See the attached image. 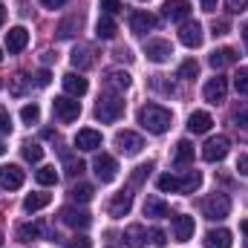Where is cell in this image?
<instances>
[{
	"mask_svg": "<svg viewBox=\"0 0 248 248\" xmlns=\"http://www.w3.org/2000/svg\"><path fill=\"white\" fill-rule=\"evenodd\" d=\"M170 122H173L170 110H165V107H159V104H144V107L139 110V124H141L147 133H153V136L168 133Z\"/></svg>",
	"mask_w": 248,
	"mask_h": 248,
	"instance_id": "cell-1",
	"label": "cell"
},
{
	"mask_svg": "<svg viewBox=\"0 0 248 248\" xmlns=\"http://www.w3.org/2000/svg\"><path fill=\"white\" fill-rule=\"evenodd\" d=\"M124 116V101L119 95H104V98H98V104H95V119L104 124H113L119 122Z\"/></svg>",
	"mask_w": 248,
	"mask_h": 248,
	"instance_id": "cell-2",
	"label": "cell"
},
{
	"mask_svg": "<svg viewBox=\"0 0 248 248\" xmlns=\"http://www.w3.org/2000/svg\"><path fill=\"white\" fill-rule=\"evenodd\" d=\"M202 214L208 219H225L231 214V199L225 193H211L208 199H202Z\"/></svg>",
	"mask_w": 248,
	"mask_h": 248,
	"instance_id": "cell-3",
	"label": "cell"
},
{
	"mask_svg": "<svg viewBox=\"0 0 248 248\" xmlns=\"http://www.w3.org/2000/svg\"><path fill=\"white\" fill-rule=\"evenodd\" d=\"M228 150H231V139H228V136H214V139L205 141L202 159H205V162H222V159L228 156Z\"/></svg>",
	"mask_w": 248,
	"mask_h": 248,
	"instance_id": "cell-4",
	"label": "cell"
},
{
	"mask_svg": "<svg viewBox=\"0 0 248 248\" xmlns=\"http://www.w3.org/2000/svg\"><path fill=\"white\" fill-rule=\"evenodd\" d=\"M52 110H55V116H58L63 124H72L81 116V101H75L72 95H61V98L52 101Z\"/></svg>",
	"mask_w": 248,
	"mask_h": 248,
	"instance_id": "cell-5",
	"label": "cell"
},
{
	"mask_svg": "<svg viewBox=\"0 0 248 248\" xmlns=\"http://www.w3.org/2000/svg\"><path fill=\"white\" fill-rule=\"evenodd\" d=\"M61 222L66 228H75V231L81 228V231H84V228L93 222V214L84 211V208H72V205H69V208H61Z\"/></svg>",
	"mask_w": 248,
	"mask_h": 248,
	"instance_id": "cell-6",
	"label": "cell"
},
{
	"mask_svg": "<svg viewBox=\"0 0 248 248\" xmlns=\"http://www.w3.org/2000/svg\"><path fill=\"white\" fill-rule=\"evenodd\" d=\"M116 147L122 150L124 156H136V153H141L144 139L139 133H133V130H122V133H116Z\"/></svg>",
	"mask_w": 248,
	"mask_h": 248,
	"instance_id": "cell-7",
	"label": "cell"
},
{
	"mask_svg": "<svg viewBox=\"0 0 248 248\" xmlns=\"http://www.w3.org/2000/svg\"><path fill=\"white\" fill-rule=\"evenodd\" d=\"M202 95H205V101H208V104H222V101H225V95H228V81H225L222 75L211 78V81L205 84Z\"/></svg>",
	"mask_w": 248,
	"mask_h": 248,
	"instance_id": "cell-8",
	"label": "cell"
},
{
	"mask_svg": "<svg viewBox=\"0 0 248 248\" xmlns=\"http://www.w3.org/2000/svg\"><path fill=\"white\" fill-rule=\"evenodd\" d=\"M144 55H147V61L153 63H165L170 61V55H173V46H170V41H147V46H144Z\"/></svg>",
	"mask_w": 248,
	"mask_h": 248,
	"instance_id": "cell-9",
	"label": "cell"
},
{
	"mask_svg": "<svg viewBox=\"0 0 248 248\" xmlns=\"http://www.w3.org/2000/svg\"><path fill=\"white\" fill-rule=\"evenodd\" d=\"M93 170H95V176H98L101 182H113V179H116V173H119V165H116V159H113V156L101 153V156H95Z\"/></svg>",
	"mask_w": 248,
	"mask_h": 248,
	"instance_id": "cell-10",
	"label": "cell"
},
{
	"mask_svg": "<svg viewBox=\"0 0 248 248\" xmlns=\"http://www.w3.org/2000/svg\"><path fill=\"white\" fill-rule=\"evenodd\" d=\"M23 182H26V173L17 165H3L0 168V187L3 190H17Z\"/></svg>",
	"mask_w": 248,
	"mask_h": 248,
	"instance_id": "cell-11",
	"label": "cell"
},
{
	"mask_svg": "<svg viewBox=\"0 0 248 248\" xmlns=\"http://www.w3.org/2000/svg\"><path fill=\"white\" fill-rule=\"evenodd\" d=\"M75 147H78V150H84V153L98 150V147H101V133H98V130H93V127L78 130V136H75Z\"/></svg>",
	"mask_w": 248,
	"mask_h": 248,
	"instance_id": "cell-12",
	"label": "cell"
},
{
	"mask_svg": "<svg viewBox=\"0 0 248 248\" xmlns=\"http://www.w3.org/2000/svg\"><path fill=\"white\" fill-rule=\"evenodd\" d=\"M179 41L185 44L187 49H196V46H202V41H205V35H202V26L193 20V23H182V29H179Z\"/></svg>",
	"mask_w": 248,
	"mask_h": 248,
	"instance_id": "cell-13",
	"label": "cell"
},
{
	"mask_svg": "<svg viewBox=\"0 0 248 248\" xmlns=\"http://www.w3.org/2000/svg\"><path fill=\"white\" fill-rule=\"evenodd\" d=\"M130 208H133V193H130V190H122V193H116V196L110 199V217H113V219L127 217Z\"/></svg>",
	"mask_w": 248,
	"mask_h": 248,
	"instance_id": "cell-14",
	"label": "cell"
},
{
	"mask_svg": "<svg viewBox=\"0 0 248 248\" xmlns=\"http://www.w3.org/2000/svg\"><path fill=\"white\" fill-rule=\"evenodd\" d=\"M193 231H196V222H193V217H187V214L173 217V237H176L179 243H187V240L193 237Z\"/></svg>",
	"mask_w": 248,
	"mask_h": 248,
	"instance_id": "cell-15",
	"label": "cell"
},
{
	"mask_svg": "<svg viewBox=\"0 0 248 248\" xmlns=\"http://www.w3.org/2000/svg\"><path fill=\"white\" fill-rule=\"evenodd\" d=\"M130 29H133V35H147L150 29H156V17L150 12H133L130 15Z\"/></svg>",
	"mask_w": 248,
	"mask_h": 248,
	"instance_id": "cell-16",
	"label": "cell"
},
{
	"mask_svg": "<svg viewBox=\"0 0 248 248\" xmlns=\"http://www.w3.org/2000/svg\"><path fill=\"white\" fill-rule=\"evenodd\" d=\"M26 44H29V32H26L23 26H12V29L6 32V49H9V52H23Z\"/></svg>",
	"mask_w": 248,
	"mask_h": 248,
	"instance_id": "cell-17",
	"label": "cell"
},
{
	"mask_svg": "<svg viewBox=\"0 0 248 248\" xmlns=\"http://www.w3.org/2000/svg\"><path fill=\"white\" fill-rule=\"evenodd\" d=\"M63 90H66V95H72V98H81L87 90H90V84H87V78H81V75H75V72H66L61 78Z\"/></svg>",
	"mask_w": 248,
	"mask_h": 248,
	"instance_id": "cell-18",
	"label": "cell"
},
{
	"mask_svg": "<svg viewBox=\"0 0 248 248\" xmlns=\"http://www.w3.org/2000/svg\"><path fill=\"white\" fill-rule=\"evenodd\" d=\"M211 127H214L211 113H205V110H196V113H190V119H187V130H190L193 136H202V133H208Z\"/></svg>",
	"mask_w": 248,
	"mask_h": 248,
	"instance_id": "cell-19",
	"label": "cell"
},
{
	"mask_svg": "<svg viewBox=\"0 0 248 248\" xmlns=\"http://www.w3.org/2000/svg\"><path fill=\"white\" fill-rule=\"evenodd\" d=\"M208 63H211L214 69H225V66H231V63H237V49H231V46H222V49H214V52L208 55Z\"/></svg>",
	"mask_w": 248,
	"mask_h": 248,
	"instance_id": "cell-20",
	"label": "cell"
},
{
	"mask_svg": "<svg viewBox=\"0 0 248 248\" xmlns=\"http://www.w3.org/2000/svg\"><path fill=\"white\" fill-rule=\"evenodd\" d=\"M231 246H234V237L225 228H214V231L205 234V248H231Z\"/></svg>",
	"mask_w": 248,
	"mask_h": 248,
	"instance_id": "cell-21",
	"label": "cell"
},
{
	"mask_svg": "<svg viewBox=\"0 0 248 248\" xmlns=\"http://www.w3.org/2000/svg\"><path fill=\"white\" fill-rule=\"evenodd\" d=\"M81 26H84V15H69V17H63L61 23H58V29H55V32H58V38H61V41H69Z\"/></svg>",
	"mask_w": 248,
	"mask_h": 248,
	"instance_id": "cell-22",
	"label": "cell"
},
{
	"mask_svg": "<svg viewBox=\"0 0 248 248\" xmlns=\"http://www.w3.org/2000/svg\"><path fill=\"white\" fill-rule=\"evenodd\" d=\"M165 17L168 20H187L190 17V3L187 0H168L165 3Z\"/></svg>",
	"mask_w": 248,
	"mask_h": 248,
	"instance_id": "cell-23",
	"label": "cell"
},
{
	"mask_svg": "<svg viewBox=\"0 0 248 248\" xmlns=\"http://www.w3.org/2000/svg\"><path fill=\"white\" fill-rule=\"evenodd\" d=\"M130 75L124 72V69H113V72H107V78H104V84H107V90H116V93H124L127 87H130Z\"/></svg>",
	"mask_w": 248,
	"mask_h": 248,
	"instance_id": "cell-24",
	"label": "cell"
},
{
	"mask_svg": "<svg viewBox=\"0 0 248 248\" xmlns=\"http://www.w3.org/2000/svg\"><path fill=\"white\" fill-rule=\"evenodd\" d=\"M116 32H119L116 20H113L110 15H101V17H98V23H95V35H98L101 41H113V38H116Z\"/></svg>",
	"mask_w": 248,
	"mask_h": 248,
	"instance_id": "cell-25",
	"label": "cell"
},
{
	"mask_svg": "<svg viewBox=\"0 0 248 248\" xmlns=\"http://www.w3.org/2000/svg\"><path fill=\"white\" fill-rule=\"evenodd\" d=\"M168 214H170V205L162 202L159 196H147L144 199V217H156L159 219V217H168Z\"/></svg>",
	"mask_w": 248,
	"mask_h": 248,
	"instance_id": "cell-26",
	"label": "cell"
},
{
	"mask_svg": "<svg viewBox=\"0 0 248 248\" xmlns=\"http://www.w3.org/2000/svg\"><path fill=\"white\" fill-rule=\"evenodd\" d=\"M190 162H193V144H190L187 139H182V141H176L173 165H176V168H185V165H190Z\"/></svg>",
	"mask_w": 248,
	"mask_h": 248,
	"instance_id": "cell-27",
	"label": "cell"
},
{
	"mask_svg": "<svg viewBox=\"0 0 248 248\" xmlns=\"http://www.w3.org/2000/svg\"><path fill=\"white\" fill-rule=\"evenodd\" d=\"M41 234H44V222H23V225H17V240L20 243H32Z\"/></svg>",
	"mask_w": 248,
	"mask_h": 248,
	"instance_id": "cell-28",
	"label": "cell"
},
{
	"mask_svg": "<svg viewBox=\"0 0 248 248\" xmlns=\"http://www.w3.org/2000/svg\"><path fill=\"white\" fill-rule=\"evenodd\" d=\"M69 61H72L75 69H87V66H93V49L90 46H75L72 55H69Z\"/></svg>",
	"mask_w": 248,
	"mask_h": 248,
	"instance_id": "cell-29",
	"label": "cell"
},
{
	"mask_svg": "<svg viewBox=\"0 0 248 248\" xmlns=\"http://www.w3.org/2000/svg\"><path fill=\"white\" fill-rule=\"evenodd\" d=\"M61 162H63V170H66V176H78V173L84 170V162H81L75 153H69L66 147L61 150Z\"/></svg>",
	"mask_w": 248,
	"mask_h": 248,
	"instance_id": "cell-30",
	"label": "cell"
},
{
	"mask_svg": "<svg viewBox=\"0 0 248 248\" xmlns=\"http://www.w3.org/2000/svg\"><path fill=\"white\" fill-rule=\"evenodd\" d=\"M156 185H159L162 193H182V179L173 176V173H162V176L156 179Z\"/></svg>",
	"mask_w": 248,
	"mask_h": 248,
	"instance_id": "cell-31",
	"label": "cell"
},
{
	"mask_svg": "<svg viewBox=\"0 0 248 248\" xmlns=\"http://www.w3.org/2000/svg\"><path fill=\"white\" fill-rule=\"evenodd\" d=\"M144 240H147V234H144L141 225H130V228L124 231V243L130 248H144Z\"/></svg>",
	"mask_w": 248,
	"mask_h": 248,
	"instance_id": "cell-32",
	"label": "cell"
},
{
	"mask_svg": "<svg viewBox=\"0 0 248 248\" xmlns=\"http://www.w3.org/2000/svg\"><path fill=\"white\" fill-rule=\"evenodd\" d=\"M49 202H52V196H49V193H29V196L23 199V211H29V214H32V211L46 208Z\"/></svg>",
	"mask_w": 248,
	"mask_h": 248,
	"instance_id": "cell-33",
	"label": "cell"
},
{
	"mask_svg": "<svg viewBox=\"0 0 248 248\" xmlns=\"http://www.w3.org/2000/svg\"><path fill=\"white\" fill-rule=\"evenodd\" d=\"M93 185H87V182H78V185H72L69 187V196L75 199V202H90L93 199Z\"/></svg>",
	"mask_w": 248,
	"mask_h": 248,
	"instance_id": "cell-34",
	"label": "cell"
},
{
	"mask_svg": "<svg viewBox=\"0 0 248 248\" xmlns=\"http://www.w3.org/2000/svg\"><path fill=\"white\" fill-rule=\"evenodd\" d=\"M35 179H38V185L49 187V185H55V182H58V170H55L52 165H44V168L35 173Z\"/></svg>",
	"mask_w": 248,
	"mask_h": 248,
	"instance_id": "cell-35",
	"label": "cell"
},
{
	"mask_svg": "<svg viewBox=\"0 0 248 248\" xmlns=\"http://www.w3.org/2000/svg\"><path fill=\"white\" fill-rule=\"evenodd\" d=\"M199 185H202V173L199 170H187L182 176V193H193Z\"/></svg>",
	"mask_w": 248,
	"mask_h": 248,
	"instance_id": "cell-36",
	"label": "cell"
},
{
	"mask_svg": "<svg viewBox=\"0 0 248 248\" xmlns=\"http://www.w3.org/2000/svg\"><path fill=\"white\" fill-rule=\"evenodd\" d=\"M23 159H26V162H32V165H35V162H41V159H44V147H41V144H35V141H26V144H23Z\"/></svg>",
	"mask_w": 248,
	"mask_h": 248,
	"instance_id": "cell-37",
	"label": "cell"
},
{
	"mask_svg": "<svg viewBox=\"0 0 248 248\" xmlns=\"http://www.w3.org/2000/svg\"><path fill=\"white\" fill-rule=\"evenodd\" d=\"M234 87L240 95H248V66H240L237 75H234Z\"/></svg>",
	"mask_w": 248,
	"mask_h": 248,
	"instance_id": "cell-38",
	"label": "cell"
},
{
	"mask_svg": "<svg viewBox=\"0 0 248 248\" xmlns=\"http://www.w3.org/2000/svg\"><path fill=\"white\" fill-rule=\"evenodd\" d=\"M20 119L26 124H38V119H41V107L38 104H26L23 110H20Z\"/></svg>",
	"mask_w": 248,
	"mask_h": 248,
	"instance_id": "cell-39",
	"label": "cell"
},
{
	"mask_svg": "<svg viewBox=\"0 0 248 248\" xmlns=\"http://www.w3.org/2000/svg\"><path fill=\"white\" fill-rule=\"evenodd\" d=\"M196 75H199V63L193 61V58H187L185 63H182V66H179V78H196Z\"/></svg>",
	"mask_w": 248,
	"mask_h": 248,
	"instance_id": "cell-40",
	"label": "cell"
},
{
	"mask_svg": "<svg viewBox=\"0 0 248 248\" xmlns=\"http://www.w3.org/2000/svg\"><path fill=\"white\" fill-rule=\"evenodd\" d=\"M12 133V116L6 107H0V136H9Z\"/></svg>",
	"mask_w": 248,
	"mask_h": 248,
	"instance_id": "cell-41",
	"label": "cell"
},
{
	"mask_svg": "<svg viewBox=\"0 0 248 248\" xmlns=\"http://www.w3.org/2000/svg\"><path fill=\"white\" fill-rule=\"evenodd\" d=\"M150 243L156 248H165L168 246V234H165L162 228H153V231H150Z\"/></svg>",
	"mask_w": 248,
	"mask_h": 248,
	"instance_id": "cell-42",
	"label": "cell"
},
{
	"mask_svg": "<svg viewBox=\"0 0 248 248\" xmlns=\"http://www.w3.org/2000/svg\"><path fill=\"white\" fill-rule=\"evenodd\" d=\"M150 170H153V162L139 165V168H136V173H133V182H136V185H139V182H144V176H150Z\"/></svg>",
	"mask_w": 248,
	"mask_h": 248,
	"instance_id": "cell-43",
	"label": "cell"
},
{
	"mask_svg": "<svg viewBox=\"0 0 248 248\" xmlns=\"http://www.w3.org/2000/svg\"><path fill=\"white\" fill-rule=\"evenodd\" d=\"M101 9H104V15H119L122 12V0H101Z\"/></svg>",
	"mask_w": 248,
	"mask_h": 248,
	"instance_id": "cell-44",
	"label": "cell"
},
{
	"mask_svg": "<svg viewBox=\"0 0 248 248\" xmlns=\"http://www.w3.org/2000/svg\"><path fill=\"white\" fill-rule=\"evenodd\" d=\"M234 124L243 127V130H248V107H237V110H234Z\"/></svg>",
	"mask_w": 248,
	"mask_h": 248,
	"instance_id": "cell-45",
	"label": "cell"
},
{
	"mask_svg": "<svg viewBox=\"0 0 248 248\" xmlns=\"http://www.w3.org/2000/svg\"><path fill=\"white\" fill-rule=\"evenodd\" d=\"M26 90V75H15L12 78V95H23Z\"/></svg>",
	"mask_w": 248,
	"mask_h": 248,
	"instance_id": "cell-46",
	"label": "cell"
},
{
	"mask_svg": "<svg viewBox=\"0 0 248 248\" xmlns=\"http://www.w3.org/2000/svg\"><path fill=\"white\" fill-rule=\"evenodd\" d=\"M66 248H93V243H90V237H72Z\"/></svg>",
	"mask_w": 248,
	"mask_h": 248,
	"instance_id": "cell-47",
	"label": "cell"
},
{
	"mask_svg": "<svg viewBox=\"0 0 248 248\" xmlns=\"http://www.w3.org/2000/svg\"><path fill=\"white\" fill-rule=\"evenodd\" d=\"M49 81H52V72H49V69H41V72L35 75V84H38V87H49Z\"/></svg>",
	"mask_w": 248,
	"mask_h": 248,
	"instance_id": "cell-48",
	"label": "cell"
},
{
	"mask_svg": "<svg viewBox=\"0 0 248 248\" xmlns=\"http://www.w3.org/2000/svg\"><path fill=\"white\" fill-rule=\"evenodd\" d=\"M211 32H214V35H228V20H214Z\"/></svg>",
	"mask_w": 248,
	"mask_h": 248,
	"instance_id": "cell-49",
	"label": "cell"
},
{
	"mask_svg": "<svg viewBox=\"0 0 248 248\" xmlns=\"http://www.w3.org/2000/svg\"><path fill=\"white\" fill-rule=\"evenodd\" d=\"M228 9H231V12H246L248 0H228Z\"/></svg>",
	"mask_w": 248,
	"mask_h": 248,
	"instance_id": "cell-50",
	"label": "cell"
},
{
	"mask_svg": "<svg viewBox=\"0 0 248 248\" xmlns=\"http://www.w3.org/2000/svg\"><path fill=\"white\" fill-rule=\"evenodd\" d=\"M237 170H240V176H248V156H240V162H237Z\"/></svg>",
	"mask_w": 248,
	"mask_h": 248,
	"instance_id": "cell-51",
	"label": "cell"
},
{
	"mask_svg": "<svg viewBox=\"0 0 248 248\" xmlns=\"http://www.w3.org/2000/svg\"><path fill=\"white\" fill-rule=\"evenodd\" d=\"M41 3H44L46 9H61L63 3H69V0H41Z\"/></svg>",
	"mask_w": 248,
	"mask_h": 248,
	"instance_id": "cell-52",
	"label": "cell"
},
{
	"mask_svg": "<svg viewBox=\"0 0 248 248\" xmlns=\"http://www.w3.org/2000/svg\"><path fill=\"white\" fill-rule=\"evenodd\" d=\"M116 58H119V61H133V55H130V49H119V52H116Z\"/></svg>",
	"mask_w": 248,
	"mask_h": 248,
	"instance_id": "cell-53",
	"label": "cell"
},
{
	"mask_svg": "<svg viewBox=\"0 0 248 248\" xmlns=\"http://www.w3.org/2000/svg\"><path fill=\"white\" fill-rule=\"evenodd\" d=\"M202 9L205 12H217V0H202Z\"/></svg>",
	"mask_w": 248,
	"mask_h": 248,
	"instance_id": "cell-54",
	"label": "cell"
},
{
	"mask_svg": "<svg viewBox=\"0 0 248 248\" xmlns=\"http://www.w3.org/2000/svg\"><path fill=\"white\" fill-rule=\"evenodd\" d=\"M240 231H243V234L248 237V219H243V222H240Z\"/></svg>",
	"mask_w": 248,
	"mask_h": 248,
	"instance_id": "cell-55",
	"label": "cell"
},
{
	"mask_svg": "<svg viewBox=\"0 0 248 248\" xmlns=\"http://www.w3.org/2000/svg\"><path fill=\"white\" fill-rule=\"evenodd\" d=\"M3 20H6V6L0 3V23H3Z\"/></svg>",
	"mask_w": 248,
	"mask_h": 248,
	"instance_id": "cell-56",
	"label": "cell"
},
{
	"mask_svg": "<svg viewBox=\"0 0 248 248\" xmlns=\"http://www.w3.org/2000/svg\"><path fill=\"white\" fill-rule=\"evenodd\" d=\"M243 41H246V46H248V23H246V29H243Z\"/></svg>",
	"mask_w": 248,
	"mask_h": 248,
	"instance_id": "cell-57",
	"label": "cell"
},
{
	"mask_svg": "<svg viewBox=\"0 0 248 248\" xmlns=\"http://www.w3.org/2000/svg\"><path fill=\"white\" fill-rule=\"evenodd\" d=\"M3 153H6V144H3V141H0V156H3Z\"/></svg>",
	"mask_w": 248,
	"mask_h": 248,
	"instance_id": "cell-58",
	"label": "cell"
},
{
	"mask_svg": "<svg viewBox=\"0 0 248 248\" xmlns=\"http://www.w3.org/2000/svg\"><path fill=\"white\" fill-rule=\"evenodd\" d=\"M0 61H3V49H0Z\"/></svg>",
	"mask_w": 248,
	"mask_h": 248,
	"instance_id": "cell-59",
	"label": "cell"
},
{
	"mask_svg": "<svg viewBox=\"0 0 248 248\" xmlns=\"http://www.w3.org/2000/svg\"><path fill=\"white\" fill-rule=\"evenodd\" d=\"M0 246H3V234H0Z\"/></svg>",
	"mask_w": 248,
	"mask_h": 248,
	"instance_id": "cell-60",
	"label": "cell"
},
{
	"mask_svg": "<svg viewBox=\"0 0 248 248\" xmlns=\"http://www.w3.org/2000/svg\"><path fill=\"white\" fill-rule=\"evenodd\" d=\"M0 87H3V81H0Z\"/></svg>",
	"mask_w": 248,
	"mask_h": 248,
	"instance_id": "cell-61",
	"label": "cell"
},
{
	"mask_svg": "<svg viewBox=\"0 0 248 248\" xmlns=\"http://www.w3.org/2000/svg\"><path fill=\"white\" fill-rule=\"evenodd\" d=\"M139 3H144V0H139Z\"/></svg>",
	"mask_w": 248,
	"mask_h": 248,
	"instance_id": "cell-62",
	"label": "cell"
},
{
	"mask_svg": "<svg viewBox=\"0 0 248 248\" xmlns=\"http://www.w3.org/2000/svg\"><path fill=\"white\" fill-rule=\"evenodd\" d=\"M246 248H248V243H246Z\"/></svg>",
	"mask_w": 248,
	"mask_h": 248,
	"instance_id": "cell-63",
	"label": "cell"
}]
</instances>
